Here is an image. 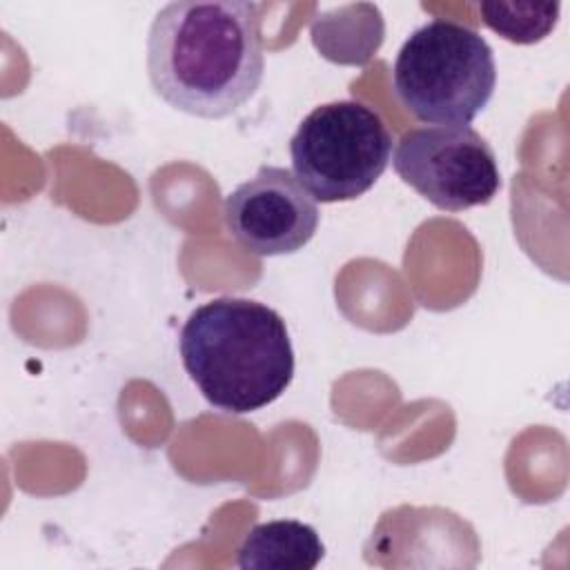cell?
<instances>
[{
  "label": "cell",
  "mask_w": 570,
  "mask_h": 570,
  "mask_svg": "<svg viewBox=\"0 0 570 570\" xmlns=\"http://www.w3.org/2000/svg\"><path fill=\"white\" fill-rule=\"evenodd\" d=\"M147 73L169 107L209 120L232 116L263 82L261 7L243 0L165 4L149 27Z\"/></svg>",
  "instance_id": "1"
},
{
  "label": "cell",
  "mask_w": 570,
  "mask_h": 570,
  "mask_svg": "<svg viewBox=\"0 0 570 570\" xmlns=\"http://www.w3.org/2000/svg\"><path fill=\"white\" fill-rule=\"evenodd\" d=\"M183 367L209 405L247 414L274 403L294 379V347L269 305L218 296L198 305L178 338Z\"/></svg>",
  "instance_id": "2"
},
{
  "label": "cell",
  "mask_w": 570,
  "mask_h": 570,
  "mask_svg": "<svg viewBox=\"0 0 570 570\" xmlns=\"http://www.w3.org/2000/svg\"><path fill=\"white\" fill-rule=\"evenodd\" d=\"M392 87L416 120L468 125L488 107L497 87L492 47L468 24L430 20L399 49Z\"/></svg>",
  "instance_id": "3"
},
{
  "label": "cell",
  "mask_w": 570,
  "mask_h": 570,
  "mask_svg": "<svg viewBox=\"0 0 570 570\" xmlns=\"http://www.w3.org/2000/svg\"><path fill=\"white\" fill-rule=\"evenodd\" d=\"M296 180L321 203L370 191L392 160V134L381 114L358 100L314 107L289 140Z\"/></svg>",
  "instance_id": "4"
},
{
  "label": "cell",
  "mask_w": 570,
  "mask_h": 570,
  "mask_svg": "<svg viewBox=\"0 0 570 570\" xmlns=\"http://www.w3.org/2000/svg\"><path fill=\"white\" fill-rule=\"evenodd\" d=\"M392 165L405 185L443 212L488 205L501 189L494 149L468 125L407 129Z\"/></svg>",
  "instance_id": "5"
},
{
  "label": "cell",
  "mask_w": 570,
  "mask_h": 570,
  "mask_svg": "<svg viewBox=\"0 0 570 570\" xmlns=\"http://www.w3.org/2000/svg\"><path fill=\"white\" fill-rule=\"evenodd\" d=\"M229 236L254 256H281L303 249L318 227L312 194L285 167L263 165L249 180L227 194Z\"/></svg>",
  "instance_id": "6"
},
{
  "label": "cell",
  "mask_w": 570,
  "mask_h": 570,
  "mask_svg": "<svg viewBox=\"0 0 570 570\" xmlns=\"http://www.w3.org/2000/svg\"><path fill=\"white\" fill-rule=\"evenodd\" d=\"M325 546L318 532L296 519L256 523L236 550L243 570H312L321 563Z\"/></svg>",
  "instance_id": "7"
},
{
  "label": "cell",
  "mask_w": 570,
  "mask_h": 570,
  "mask_svg": "<svg viewBox=\"0 0 570 570\" xmlns=\"http://www.w3.org/2000/svg\"><path fill=\"white\" fill-rule=\"evenodd\" d=\"M385 24L376 4H343L312 20V45L336 65H365L383 42Z\"/></svg>",
  "instance_id": "8"
},
{
  "label": "cell",
  "mask_w": 570,
  "mask_h": 570,
  "mask_svg": "<svg viewBox=\"0 0 570 570\" xmlns=\"http://www.w3.org/2000/svg\"><path fill=\"white\" fill-rule=\"evenodd\" d=\"M559 11V2H479L481 20L514 45H534L543 40L557 27Z\"/></svg>",
  "instance_id": "9"
}]
</instances>
